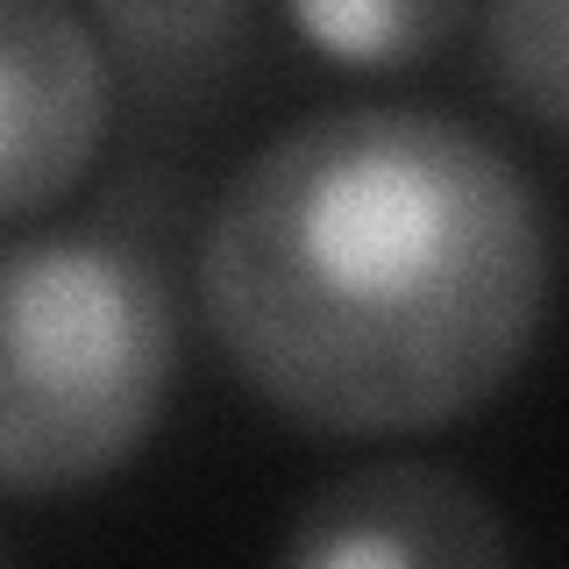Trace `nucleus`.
<instances>
[{"label": "nucleus", "mask_w": 569, "mask_h": 569, "mask_svg": "<svg viewBox=\"0 0 569 569\" xmlns=\"http://www.w3.org/2000/svg\"><path fill=\"white\" fill-rule=\"evenodd\" d=\"M121 50L157 71V64H207L221 43L249 29V8H100V22Z\"/></svg>", "instance_id": "7"}, {"label": "nucleus", "mask_w": 569, "mask_h": 569, "mask_svg": "<svg viewBox=\"0 0 569 569\" xmlns=\"http://www.w3.org/2000/svg\"><path fill=\"white\" fill-rule=\"evenodd\" d=\"M477 14L456 0H299L284 8V29L328 64L356 71H399L427 64L441 43H456Z\"/></svg>", "instance_id": "5"}, {"label": "nucleus", "mask_w": 569, "mask_h": 569, "mask_svg": "<svg viewBox=\"0 0 569 569\" xmlns=\"http://www.w3.org/2000/svg\"><path fill=\"white\" fill-rule=\"evenodd\" d=\"M200 313L228 370L307 435L470 420L520 378L556 292L533 178L441 107H320L221 186Z\"/></svg>", "instance_id": "1"}, {"label": "nucleus", "mask_w": 569, "mask_h": 569, "mask_svg": "<svg viewBox=\"0 0 569 569\" xmlns=\"http://www.w3.org/2000/svg\"><path fill=\"white\" fill-rule=\"evenodd\" d=\"M278 569H512V527L441 462H356L292 512Z\"/></svg>", "instance_id": "4"}, {"label": "nucleus", "mask_w": 569, "mask_h": 569, "mask_svg": "<svg viewBox=\"0 0 569 569\" xmlns=\"http://www.w3.org/2000/svg\"><path fill=\"white\" fill-rule=\"evenodd\" d=\"M114 114V58L93 14L0 0V228L36 221L93 171Z\"/></svg>", "instance_id": "3"}, {"label": "nucleus", "mask_w": 569, "mask_h": 569, "mask_svg": "<svg viewBox=\"0 0 569 569\" xmlns=\"http://www.w3.org/2000/svg\"><path fill=\"white\" fill-rule=\"evenodd\" d=\"M470 29L491 93L548 129H569V0H498Z\"/></svg>", "instance_id": "6"}, {"label": "nucleus", "mask_w": 569, "mask_h": 569, "mask_svg": "<svg viewBox=\"0 0 569 569\" xmlns=\"http://www.w3.org/2000/svg\"><path fill=\"white\" fill-rule=\"evenodd\" d=\"M178 378L171 278L100 221L0 236V491L58 498L129 470Z\"/></svg>", "instance_id": "2"}]
</instances>
